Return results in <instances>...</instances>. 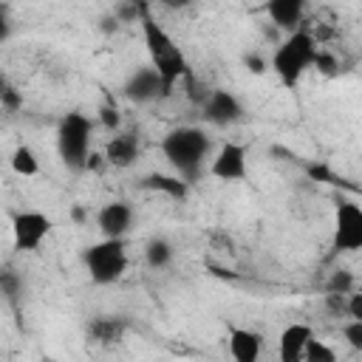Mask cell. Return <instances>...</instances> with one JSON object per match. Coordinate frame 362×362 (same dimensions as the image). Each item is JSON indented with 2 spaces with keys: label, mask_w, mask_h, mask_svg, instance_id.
Segmentation results:
<instances>
[{
  "label": "cell",
  "mask_w": 362,
  "mask_h": 362,
  "mask_svg": "<svg viewBox=\"0 0 362 362\" xmlns=\"http://www.w3.org/2000/svg\"><path fill=\"white\" fill-rule=\"evenodd\" d=\"M139 25H141V37H144V48H147V57H150V65L158 71L161 76V85H164V96H170L178 82H184L192 71H189V62H187V54L181 51V45L170 37V31L150 14L147 3L139 0Z\"/></svg>",
  "instance_id": "6da1fadb"
},
{
  "label": "cell",
  "mask_w": 362,
  "mask_h": 362,
  "mask_svg": "<svg viewBox=\"0 0 362 362\" xmlns=\"http://www.w3.org/2000/svg\"><path fill=\"white\" fill-rule=\"evenodd\" d=\"M161 156L175 175H181L187 184H195L204 175L206 161L212 156V139L206 136L204 127L195 124L173 127L161 139Z\"/></svg>",
  "instance_id": "7a4b0ae2"
},
{
  "label": "cell",
  "mask_w": 362,
  "mask_h": 362,
  "mask_svg": "<svg viewBox=\"0 0 362 362\" xmlns=\"http://www.w3.org/2000/svg\"><path fill=\"white\" fill-rule=\"evenodd\" d=\"M317 54H320V42L317 37L308 31V28H294L283 37V42L274 48L272 54V62L269 68L274 71V76L280 79L283 88H297L303 82V76L314 68L317 62Z\"/></svg>",
  "instance_id": "3957f363"
},
{
  "label": "cell",
  "mask_w": 362,
  "mask_h": 362,
  "mask_svg": "<svg viewBox=\"0 0 362 362\" xmlns=\"http://www.w3.org/2000/svg\"><path fill=\"white\" fill-rule=\"evenodd\" d=\"M82 263H85V272H88L90 283H96V286L119 283L127 272V263H130L124 238H102V240L85 246Z\"/></svg>",
  "instance_id": "277c9868"
},
{
  "label": "cell",
  "mask_w": 362,
  "mask_h": 362,
  "mask_svg": "<svg viewBox=\"0 0 362 362\" xmlns=\"http://www.w3.org/2000/svg\"><path fill=\"white\" fill-rule=\"evenodd\" d=\"M93 119L82 110H71L57 124V153L68 170H85V158L90 153Z\"/></svg>",
  "instance_id": "5b68a950"
},
{
  "label": "cell",
  "mask_w": 362,
  "mask_h": 362,
  "mask_svg": "<svg viewBox=\"0 0 362 362\" xmlns=\"http://www.w3.org/2000/svg\"><path fill=\"white\" fill-rule=\"evenodd\" d=\"M51 218L37 209H20L11 215V246L14 252H37L42 240L51 235Z\"/></svg>",
  "instance_id": "8992f818"
},
{
  "label": "cell",
  "mask_w": 362,
  "mask_h": 362,
  "mask_svg": "<svg viewBox=\"0 0 362 362\" xmlns=\"http://www.w3.org/2000/svg\"><path fill=\"white\" fill-rule=\"evenodd\" d=\"M334 252H359L362 249V206L356 201H339L334 209Z\"/></svg>",
  "instance_id": "52a82bcc"
},
{
  "label": "cell",
  "mask_w": 362,
  "mask_h": 362,
  "mask_svg": "<svg viewBox=\"0 0 362 362\" xmlns=\"http://www.w3.org/2000/svg\"><path fill=\"white\" fill-rule=\"evenodd\" d=\"M201 116H204V122L212 124V127H232V124L243 122L246 110H243L240 99H238L232 90L212 88V90H206V96L201 99Z\"/></svg>",
  "instance_id": "ba28073f"
},
{
  "label": "cell",
  "mask_w": 362,
  "mask_h": 362,
  "mask_svg": "<svg viewBox=\"0 0 362 362\" xmlns=\"http://www.w3.org/2000/svg\"><path fill=\"white\" fill-rule=\"evenodd\" d=\"M206 173H209L212 178H218V181H226V184L246 181V175H249L246 147L238 144V141H223V144L209 156Z\"/></svg>",
  "instance_id": "9c48e42d"
},
{
  "label": "cell",
  "mask_w": 362,
  "mask_h": 362,
  "mask_svg": "<svg viewBox=\"0 0 362 362\" xmlns=\"http://www.w3.org/2000/svg\"><path fill=\"white\" fill-rule=\"evenodd\" d=\"M122 93L136 102V105H147V102H156V99H167L164 96V85H161V76L153 65H141L136 68L127 79H124V88Z\"/></svg>",
  "instance_id": "30bf717a"
},
{
  "label": "cell",
  "mask_w": 362,
  "mask_h": 362,
  "mask_svg": "<svg viewBox=\"0 0 362 362\" xmlns=\"http://www.w3.org/2000/svg\"><path fill=\"white\" fill-rule=\"evenodd\" d=\"M102 156H105V164H110V167H119V170L133 167L139 158V130H122L119 127L107 139Z\"/></svg>",
  "instance_id": "8fae6325"
},
{
  "label": "cell",
  "mask_w": 362,
  "mask_h": 362,
  "mask_svg": "<svg viewBox=\"0 0 362 362\" xmlns=\"http://www.w3.org/2000/svg\"><path fill=\"white\" fill-rule=\"evenodd\" d=\"M96 226L102 238H124L133 226V206L127 201H110L96 212Z\"/></svg>",
  "instance_id": "7c38bea8"
},
{
  "label": "cell",
  "mask_w": 362,
  "mask_h": 362,
  "mask_svg": "<svg viewBox=\"0 0 362 362\" xmlns=\"http://www.w3.org/2000/svg\"><path fill=\"white\" fill-rule=\"evenodd\" d=\"M314 337V328L308 322H291L280 331L277 339V356L280 362H303V348Z\"/></svg>",
  "instance_id": "4fadbf2b"
},
{
  "label": "cell",
  "mask_w": 362,
  "mask_h": 362,
  "mask_svg": "<svg viewBox=\"0 0 362 362\" xmlns=\"http://www.w3.org/2000/svg\"><path fill=\"white\" fill-rule=\"evenodd\" d=\"M226 345H229V356L235 362H257L260 354H263V337L252 328L232 325L229 337H226Z\"/></svg>",
  "instance_id": "5bb4252c"
},
{
  "label": "cell",
  "mask_w": 362,
  "mask_h": 362,
  "mask_svg": "<svg viewBox=\"0 0 362 362\" xmlns=\"http://www.w3.org/2000/svg\"><path fill=\"white\" fill-rule=\"evenodd\" d=\"M308 11V0H266V14L280 31H294L303 25Z\"/></svg>",
  "instance_id": "9a60e30c"
},
{
  "label": "cell",
  "mask_w": 362,
  "mask_h": 362,
  "mask_svg": "<svg viewBox=\"0 0 362 362\" xmlns=\"http://www.w3.org/2000/svg\"><path fill=\"white\" fill-rule=\"evenodd\" d=\"M139 187L141 189H150V192H161V195H167L173 201H184L187 192H189V184L181 175H175V173L173 175H167V173H150V175H144L139 181Z\"/></svg>",
  "instance_id": "2e32d148"
},
{
  "label": "cell",
  "mask_w": 362,
  "mask_h": 362,
  "mask_svg": "<svg viewBox=\"0 0 362 362\" xmlns=\"http://www.w3.org/2000/svg\"><path fill=\"white\" fill-rule=\"evenodd\" d=\"M124 331H127V322H124L122 317H96V320H90V325H88V334H90L99 345H113V342H119V339L124 337Z\"/></svg>",
  "instance_id": "e0dca14e"
},
{
  "label": "cell",
  "mask_w": 362,
  "mask_h": 362,
  "mask_svg": "<svg viewBox=\"0 0 362 362\" xmlns=\"http://www.w3.org/2000/svg\"><path fill=\"white\" fill-rule=\"evenodd\" d=\"M173 255H175V249L167 238H150L144 243V263L150 269H167L173 263Z\"/></svg>",
  "instance_id": "ac0fdd59"
},
{
  "label": "cell",
  "mask_w": 362,
  "mask_h": 362,
  "mask_svg": "<svg viewBox=\"0 0 362 362\" xmlns=\"http://www.w3.org/2000/svg\"><path fill=\"white\" fill-rule=\"evenodd\" d=\"M8 164H11V170H14L17 175H23V178H34V175L40 173V158H37V153H34L28 144H17V147L11 150Z\"/></svg>",
  "instance_id": "d6986e66"
},
{
  "label": "cell",
  "mask_w": 362,
  "mask_h": 362,
  "mask_svg": "<svg viewBox=\"0 0 362 362\" xmlns=\"http://www.w3.org/2000/svg\"><path fill=\"white\" fill-rule=\"evenodd\" d=\"M303 362H337V354H334V348H328L322 339L311 337V339L305 342V348H303Z\"/></svg>",
  "instance_id": "ffe728a7"
},
{
  "label": "cell",
  "mask_w": 362,
  "mask_h": 362,
  "mask_svg": "<svg viewBox=\"0 0 362 362\" xmlns=\"http://www.w3.org/2000/svg\"><path fill=\"white\" fill-rule=\"evenodd\" d=\"M354 288H356V280H354V274L348 269H337L328 277V286H325V291H334V294H348Z\"/></svg>",
  "instance_id": "44dd1931"
},
{
  "label": "cell",
  "mask_w": 362,
  "mask_h": 362,
  "mask_svg": "<svg viewBox=\"0 0 362 362\" xmlns=\"http://www.w3.org/2000/svg\"><path fill=\"white\" fill-rule=\"evenodd\" d=\"M20 291H23V277L14 269H0V294L14 300Z\"/></svg>",
  "instance_id": "7402d4cb"
},
{
  "label": "cell",
  "mask_w": 362,
  "mask_h": 362,
  "mask_svg": "<svg viewBox=\"0 0 362 362\" xmlns=\"http://www.w3.org/2000/svg\"><path fill=\"white\" fill-rule=\"evenodd\" d=\"M0 105L6 107V110H20L23 107V96H20V90L0 74Z\"/></svg>",
  "instance_id": "603a6c76"
},
{
  "label": "cell",
  "mask_w": 362,
  "mask_h": 362,
  "mask_svg": "<svg viewBox=\"0 0 362 362\" xmlns=\"http://www.w3.org/2000/svg\"><path fill=\"white\" fill-rule=\"evenodd\" d=\"M99 124H102L105 130H110V133H116V130L122 127V113H119V107H116L113 102H105V105L99 107Z\"/></svg>",
  "instance_id": "cb8c5ba5"
},
{
  "label": "cell",
  "mask_w": 362,
  "mask_h": 362,
  "mask_svg": "<svg viewBox=\"0 0 362 362\" xmlns=\"http://www.w3.org/2000/svg\"><path fill=\"white\" fill-rule=\"evenodd\" d=\"M342 337L348 339V345L354 351H362V320H348L342 325Z\"/></svg>",
  "instance_id": "d4e9b609"
},
{
  "label": "cell",
  "mask_w": 362,
  "mask_h": 362,
  "mask_svg": "<svg viewBox=\"0 0 362 362\" xmlns=\"http://www.w3.org/2000/svg\"><path fill=\"white\" fill-rule=\"evenodd\" d=\"M305 173H308V175H311L314 181H325V184H339V181L334 178V173H331V170H328L325 164H314V161H311V164H305Z\"/></svg>",
  "instance_id": "484cf974"
},
{
  "label": "cell",
  "mask_w": 362,
  "mask_h": 362,
  "mask_svg": "<svg viewBox=\"0 0 362 362\" xmlns=\"http://www.w3.org/2000/svg\"><path fill=\"white\" fill-rule=\"evenodd\" d=\"M11 37V20L6 17V11L0 8V42H6Z\"/></svg>",
  "instance_id": "4316f807"
},
{
  "label": "cell",
  "mask_w": 362,
  "mask_h": 362,
  "mask_svg": "<svg viewBox=\"0 0 362 362\" xmlns=\"http://www.w3.org/2000/svg\"><path fill=\"white\" fill-rule=\"evenodd\" d=\"M164 8H170V11H178V8H187L192 0H158Z\"/></svg>",
  "instance_id": "83f0119b"
},
{
  "label": "cell",
  "mask_w": 362,
  "mask_h": 362,
  "mask_svg": "<svg viewBox=\"0 0 362 362\" xmlns=\"http://www.w3.org/2000/svg\"><path fill=\"white\" fill-rule=\"evenodd\" d=\"M246 65H249L255 74H263V71H266V62H263V59H257V57H246Z\"/></svg>",
  "instance_id": "f1b7e54d"
}]
</instances>
